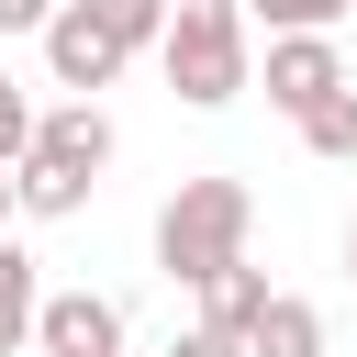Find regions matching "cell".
Segmentation results:
<instances>
[{"label": "cell", "mask_w": 357, "mask_h": 357, "mask_svg": "<svg viewBox=\"0 0 357 357\" xmlns=\"http://www.w3.org/2000/svg\"><path fill=\"white\" fill-rule=\"evenodd\" d=\"M100 167H112V123H100V100H56V112H33V145H22V167H11V190H22L33 223H67V212L89 201Z\"/></svg>", "instance_id": "6da1fadb"}, {"label": "cell", "mask_w": 357, "mask_h": 357, "mask_svg": "<svg viewBox=\"0 0 357 357\" xmlns=\"http://www.w3.org/2000/svg\"><path fill=\"white\" fill-rule=\"evenodd\" d=\"M245 223H257V190H245V178H178L167 212H156V268H167L178 290H201L212 268L245 257Z\"/></svg>", "instance_id": "7a4b0ae2"}, {"label": "cell", "mask_w": 357, "mask_h": 357, "mask_svg": "<svg viewBox=\"0 0 357 357\" xmlns=\"http://www.w3.org/2000/svg\"><path fill=\"white\" fill-rule=\"evenodd\" d=\"M156 56H167V89H178L190 112H223V100L257 78V67H245V0H167Z\"/></svg>", "instance_id": "3957f363"}, {"label": "cell", "mask_w": 357, "mask_h": 357, "mask_svg": "<svg viewBox=\"0 0 357 357\" xmlns=\"http://www.w3.org/2000/svg\"><path fill=\"white\" fill-rule=\"evenodd\" d=\"M33 346H45V357H123V301H100V290H45V301H33Z\"/></svg>", "instance_id": "277c9868"}, {"label": "cell", "mask_w": 357, "mask_h": 357, "mask_svg": "<svg viewBox=\"0 0 357 357\" xmlns=\"http://www.w3.org/2000/svg\"><path fill=\"white\" fill-rule=\"evenodd\" d=\"M346 89V56H335V33H268V100L301 123L312 100H335Z\"/></svg>", "instance_id": "5b68a950"}, {"label": "cell", "mask_w": 357, "mask_h": 357, "mask_svg": "<svg viewBox=\"0 0 357 357\" xmlns=\"http://www.w3.org/2000/svg\"><path fill=\"white\" fill-rule=\"evenodd\" d=\"M45 67H56V89H78V100H89V89H112V78H123V45H112L78 0H56V22H45Z\"/></svg>", "instance_id": "8992f818"}, {"label": "cell", "mask_w": 357, "mask_h": 357, "mask_svg": "<svg viewBox=\"0 0 357 357\" xmlns=\"http://www.w3.org/2000/svg\"><path fill=\"white\" fill-rule=\"evenodd\" d=\"M245 357H324V312L290 301V290H268V312L245 324Z\"/></svg>", "instance_id": "52a82bcc"}, {"label": "cell", "mask_w": 357, "mask_h": 357, "mask_svg": "<svg viewBox=\"0 0 357 357\" xmlns=\"http://www.w3.org/2000/svg\"><path fill=\"white\" fill-rule=\"evenodd\" d=\"M257 312H268V268H245V257H234V268H212V279H201V324H212V335H245Z\"/></svg>", "instance_id": "ba28073f"}, {"label": "cell", "mask_w": 357, "mask_h": 357, "mask_svg": "<svg viewBox=\"0 0 357 357\" xmlns=\"http://www.w3.org/2000/svg\"><path fill=\"white\" fill-rule=\"evenodd\" d=\"M33 301H45V279H33V257L0 234V357H11V346H33Z\"/></svg>", "instance_id": "9c48e42d"}, {"label": "cell", "mask_w": 357, "mask_h": 357, "mask_svg": "<svg viewBox=\"0 0 357 357\" xmlns=\"http://www.w3.org/2000/svg\"><path fill=\"white\" fill-rule=\"evenodd\" d=\"M78 11H89V22H100L123 56H145V45L167 33V0H78Z\"/></svg>", "instance_id": "30bf717a"}, {"label": "cell", "mask_w": 357, "mask_h": 357, "mask_svg": "<svg viewBox=\"0 0 357 357\" xmlns=\"http://www.w3.org/2000/svg\"><path fill=\"white\" fill-rule=\"evenodd\" d=\"M301 145L346 167V156H357V89H335V100H312V112H301Z\"/></svg>", "instance_id": "8fae6325"}, {"label": "cell", "mask_w": 357, "mask_h": 357, "mask_svg": "<svg viewBox=\"0 0 357 357\" xmlns=\"http://www.w3.org/2000/svg\"><path fill=\"white\" fill-rule=\"evenodd\" d=\"M245 11H257L268 33H335V22H346V0H245Z\"/></svg>", "instance_id": "7c38bea8"}, {"label": "cell", "mask_w": 357, "mask_h": 357, "mask_svg": "<svg viewBox=\"0 0 357 357\" xmlns=\"http://www.w3.org/2000/svg\"><path fill=\"white\" fill-rule=\"evenodd\" d=\"M22 145H33V100L0 78V167H22Z\"/></svg>", "instance_id": "4fadbf2b"}, {"label": "cell", "mask_w": 357, "mask_h": 357, "mask_svg": "<svg viewBox=\"0 0 357 357\" xmlns=\"http://www.w3.org/2000/svg\"><path fill=\"white\" fill-rule=\"evenodd\" d=\"M167 357H245V335H212V324H190V335L167 346Z\"/></svg>", "instance_id": "5bb4252c"}, {"label": "cell", "mask_w": 357, "mask_h": 357, "mask_svg": "<svg viewBox=\"0 0 357 357\" xmlns=\"http://www.w3.org/2000/svg\"><path fill=\"white\" fill-rule=\"evenodd\" d=\"M56 22V0H0V33H45Z\"/></svg>", "instance_id": "9a60e30c"}, {"label": "cell", "mask_w": 357, "mask_h": 357, "mask_svg": "<svg viewBox=\"0 0 357 357\" xmlns=\"http://www.w3.org/2000/svg\"><path fill=\"white\" fill-rule=\"evenodd\" d=\"M11 212H22V190H11V167H0V234H11Z\"/></svg>", "instance_id": "2e32d148"}, {"label": "cell", "mask_w": 357, "mask_h": 357, "mask_svg": "<svg viewBox=\"0 0 357 357\" xmlns=\"http://www.w3.org/2000/svg\"><path fill=\"white\" fill-rule=\"evenodd\" d=\"M346 279H357V212H346Z\"/></svg>", "instance_id": "e0dca14e"}]
</instances>
